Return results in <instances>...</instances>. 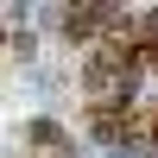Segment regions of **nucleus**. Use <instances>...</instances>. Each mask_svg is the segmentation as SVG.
I'll return each instance as SVG.
<instances>
[{"mask_svg":"<svg viewBox=\"0 0 158 158\" xmlns=\"http://www.w3.org/2000/svg\"><path fill=\"white\" fill-rule=\"evenodd\" d=\"M25 139H32V152L63 158V127H57V120H32V127H25Z\"/></svg>","mask_w":158,"mask_h":158,"instance_id":"1","label":"nucleus"}]
</instances>
